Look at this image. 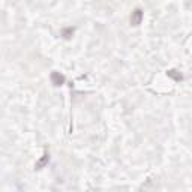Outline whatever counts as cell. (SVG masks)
<instances>
[{"label":"cell","instance_id":"1","mask_svg":"<svg viewBox=\"0 0 192 192\" xmlns=\"http://www.w3.org/2000/svg\"><path fill=\"white\" fill-rule=\"evenodd\" d=\"M141 20H143V12H141V9H135V11L132 12V15H131V24H132V26H138V24L141 23Z\"/></svg>","mask_w":192,"mask_h":192},{"label":"cell","instance_id":"2","mask_svg":"<svg viewBox=\"0 0 192 192\" xmlns=\"http://www.w3.org/2000/svg\"><path fill=\"white\" fill-rule=\"evenodd\" d=\"M51 81L54 86H62L65 83V77L60 74V72H53L51 74Z\"/></svg>","mask_w":192,"mask_h":192},{"label":"cell","instance_id":"3","mask_svg":"<svg viewBox=\"0 0 192 192\" xmlns=\"http://www.w3.org/2000/svg\"><path fill=\"white\" fill-rule=\"evenodd\" d=\"M72 32H74V30H72V29H68V30H65V32H63L65 38H69V35H72Z\"/></svg>","mask_w":192,"mask_h":192}]
</instances>
